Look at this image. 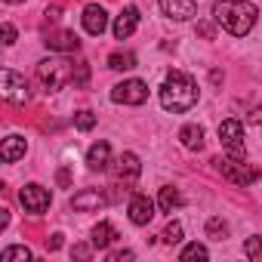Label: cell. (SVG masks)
I'll return each mask as SVG.
<instances>
[{
    "instance_id": "6da1fadb",
    "label": "cell",
    "mask_w": 262,
    "mask_h": 262,
    "mask_svg": "<svg viewBox=\"0 0 262 262\" xmlns=\"http://www.w3.org/2000/svg\"><path fill=\"white\" fill-rule=\"evenodd\" d=\"M256 16L259 13L250 0H219V4H213V22L234 37H244L256 25Z\"/></svg>"
},
{
    "instance_id": "7a4b0ae2",
    "label": "cell",
    "mask_w": 262,
    "mask_h": 262,
    "mask_svg": "<svg viewBox=\"0 0 262 262\" xmlns=\"http://www.w3.org/2000/svg\"><path fill=\"white\" fill-rule=\"evenodd\" d=\"M161 105L167 111H188L198 105V83L185 71H170L161 83Z\"/></svg>"
},
{
    "instance_id": "3957f363",
    "label": "cell",
    "mask_w": 262,
    "mask_h": 262,
    "mask_svg": "<svg viewBox=\"0 0 262 262\" xmlns=\"http://www.w3.org/2000/svg\"><path fill=\"white\" fill-rule=\"evenodd\" d=\"M71 77H74V68H71V62H65V59H43V62L37 65V80H40V86H43L47 93L62 90Z\"/></svg>"
},
{
    "instance_id": "277c9868",
    "label": "cell",
    "mask_w": 262,
    "mask_h": 262,
    "mask_svg": "<svg viewBox=\"0 0 262 262\" xmlns=\"http://www.w3.org/2000/svg\"><path fill=\"white\" fill-rule=\"evenodd\" d=\"M216 164V170L228 179V182H234V185H253L256 179H259V170L256 167H250L244 158H216L213 161Z\"/></svg>"
},
{
    "instance_id": "5b68a950",
    "label": "cell",
    "mask_w": 262,
    "mask_h": 262,
    "mask_svg": "<svg viewBox=\"0 0 262 262\" xmlns=\"http://www.w3.org/2000/svg\"><path fill=\"white\" fill-rule=\"evenodd\" d=\"M0 90H4V99L13 102V105H25L31 99V86L22 74H16L13 68H4L0 71Z\"/></svg>"
},
{
    "instance_id": "8992f818",
    "label": "cell",
    "mask_w": 262,
    "mask_h": 262,
    "mask_svg": "<svg viewBox=\"0 0 262 262\" xmlns=\"http://www.w3.org/2000/svg\"><path fill=\"white\" fill-rule=\"evenodd\" d=\"M111 99L114 102H120V105H142L145 99H148V83L145 80H123V83H117L114 90H111Z\"/></svg>"
},
{
    "instance_id": "52a82bcc",
    "label": "cell",
    "mask_w": 262,
    "mask_h": 262,
    "mask_svg": "<svg viewBox=\"0 0 262 262\" xmlns=\"http://www.w3.org/2000/svg\"><path fill=\"white\" fill-rule=\"evenodd\" d=\"M219 139L234 158H244V123L237 117H228L219 123Z\"/></svg>"
},
{
    "instance_id": "ba28073f",
    "label": "cell",
    "mask_w": 262,
    "mask_h": 262,
    "mask_svg": "<svg viewBox=\"0 0 262 262\" xmlns=\"http://www.w3.org/2000/svg\"><path fill=\"white\" fill-rule=\"evenodd\" d=\"M19 201H22V207H25L28 213L40 216V213H43V210L50 207V191H47L43 185L31 182V185H25V188L19 191Z\"/></svg>"
},
{
    "instance_id": "9c48e42d",
    "label": "cell",
    "mask_w": 262,
    "mask_h": 262,
    "mask_svg": "<svg viewBox=\"0 0 262 262\" xmlns=\"http://www.w3.org/2000/svg\"><path fill=\"white\" fill-rule=\"evenodd\" d=\"M126 213H129V222L133 225H148L151 219H155V201L148 198V194H133L129 198V207H126Z\"/></svg>"
},
{
    "instance_id": "30bf717a",
    "label": "cell",
    "mask_w": 262,
    "mask_h": 262,
    "mask_svg": "<svg viewBox=\"0 0 262 262\" xmlns=\"http://www.w3.org/2000/svg\"><path fill=\"white\" fill-rule=\"evenodd\" d=\"M139 173H142V164H139V158H136L133 151H123V155L117 158V167H114V179H117V182L133 185V182L139 179Z\"/></svg>"
},
{
    "instance_id": "8fae6325",
    "label": "cell",
    "mask_w": 262,
    "mask_h": 262,
    "mask_svg": "<svg viewBox=\"0 0 262 262\" xmlns=\"http://www.w3.org/2000/svg\"><path fill=\"white\" fill-rule=\"evenodd\" d=\"M83 28H86V34L99 37V34L108 28V13H105V7H99V4L83 7Z\"/></svg>"
},
{
    "instance_id": "7c38bea8",
    "label": "cell",
    "mask_w": 262,
    "mask_h": 262,
    "mask_svg": "<svg viewBox=\"0 0 262 262\" xmlns=\"http://www.w3.org/2000/svg\"><path fill=\"white\" fill-rule=\"evenodd\" d=\"M158 4H161L164 16H170L176 22H185V19L198 16V4H194V0H158Z\"/></svg>"
},
{
    "instance_id": "4fadbf2b",
    "label": "cell",
    "mask_w": 262,
    "mask_h": 262,
    "mask_svg": "<svg viewBox=\"0 0 262 262\" xmlns=\"http://www.w3.org/2000/svg\"><path fill=\"white\" fill-rule=\"evenodd\" d=\"M136 28H139V10H136V7H126V10L114 19V37H117V40H126Z\"/></svg>"
},
{
    "instance_id": "5bb4252c",
    "label": "cell",
    "mask_w": 262,
    "mask_h": 262,
    "mask_svg": "<svg viewBox=\"0 0 262 262\" xmlns=\"http://www.w3.org/2000/svg\"><path fill=\"white\" fill-rule=\"evenodd\" d=\"M71 207H74L77 213H93V210H102V207H105V198H102V191L86 188V191H80V194L71 198Z\"/></svg>"
},
{
    "instance_id": "9a60e30c",
    "label": "cell",
    "mask_w": 262,
    "mask_h": 262,
    "mask_svg": "<svg viewBox=\"0 0 262 262\" xmlns=\"http://www.w3.org/2000/svg\"><path fill=\"white\" fill-rule=\"evenodd\" d=\"M47 47L56 53H74L80 47V40L74 31H53V34H47Z\"/></svg>"
},
{
    "instance_id": "2e32d148",
    "label": "cell",
    "mask_w": 262,
    "mask_h": 262,
    "mask_svg": "<svg viewBox=\"0 0 262 262\" xmlns=\"http://www.w3.org/2000/svg\"><path fill=\"white\" fill-rule=\"evenodd\" d=\"M25 151H28V142L22 136H10V139H4V145H0V161L13 164V161L25 158Z\"/></svg>"
},
{
    "instance_id": "e0dca14e",
    "label": "cell",
    "mask_w": 262,
    "mask_h": 262,
    "mask_svg": "<svg viewBox=\"0 0 262 262\" xmlns=\"http://www.w3.org/2000/svg\"><path fill=\"white\" fill-rule=\"evenodd\" d=\"M108 161H111V145H108V142H96V145H90V151H86V164H90V170H108Z\"/></svg>"
},
{
    "instance_id": "ac0fdd59",
    "label": "cell",
    "mask_w": 262,
    "mask_h": 262,
    "mask_svg": "<svg viewBox=\"0 0 262 262\" xmlns=\"http://www.w3.org/2000/svg\"><path fill=\"white\" fill-rule=\"evenodd\" d=\"M179 139H182V145H185L188 151H201V148H204V126L185 123V126L179 129Z\"/></svg>"
},
{
    "instance_id": "d6986e66",
    "label": "cell",
    "mask_w": 262,
    "mask_h": 262,
    "mask_svg": "<svg viewBox=\"0 0 262 262\" xmlns=\"http://www.w3.org/2000/svg\"><path fill=\"white\" fill-rule=\"evenodd\" d=\"M90 241H93L96 250H108V247L117 241V231H114L111 222H99V225L93 228V237H90Z\"/></svg>"
},
{
    "instance_id": "ffe728a7",
    "label": "cell",
    "mask_w": 262,
    "mask_h": 262,
    "mask_svg": "<svg viewBox=\"0 0 262 262\" xmlns=\"http://www.w3.org/2000/svg\"><path fill=\"white\" fill-rule=\"evenodd\" d=\"M158 204H161V210H164V213H173L176 207H182V194H179L173 185H164V188H161Z\"/></svg>"
},
{
    "instance_id": "44dd1931",
    "label": "cell",
    "mask_w": 262,
    "mask_h": 262,
    "mask_svg": "<svg viewBox=\"0 0 262 262\" xmlns=\"http://www.w3.org/2000/svg\"><path fill=\"white\" fill-rule=\"evenodd\" d=\"M108 68H114V71H129V68H136V56H133V53H111V56H108Z\"/></svg>"
},
{
    "instance_id": "7402d4cb",
    "label": "cell",
    "mask_w": 262,
    "mask_h": 262,
    "mask_svg": "<svg viewBox=\"0 0 262 262\" xmlns=\"http://www.w3.org/2000/svg\"><path fill=\"white\" fill-rule=\"evenodd\" d=\"M31 259V250L28 247H7L0 253V262H28Z\"/></svg>"
},
{
    "instance_id": "603a6c76",
    "label": "cell",
    "mask_w": 262,
    "mask_h": 262,
    "mask_svg": "<svg viewBox=\"0 0 262 262\" xmlns=\"http://www.w3.org/2000/svg\"><path fill=\"white\" fill-rule=\"evenodd\" d=\"M207 256H210V253H207V247H204V244H188V247L179 253V259H182V262H194V259H207Z\"/></svg>"
},
{
    "instance_id": "cb8c5ba5",
    "label": "cell",
    "mask_w": 262,
    "mask_h": 262,
    "mask_svg": "<svg viewBox=\"0 0 262 262\" xmlns=\"http://www.w3.org/2000/svg\"><path fill=\"white\" fill-rule=\"evenodd\" d=\"M244 253H247L250 259L262 262V234H256V237H247V244H244Z\"/></svg>"
},
{
    "instance_id": "d4e9b609",
    "label": "cell",
    "mask_w": 262,
    "mask_h": 262,
    "mask_svg": "<svg viewBox=\"0 0 262 262\" xmlns=\"http://www.w3.org/2000/svg\"><path fill=\"white\" fill-rule=\"evenodd\" d=\"M228 234V225L222 222V219H210L207 222V237H216V241H222Z\"/></svg>"
},
{
    "instance_id": "484cf974",
    "label": "cell",
    "mask_w": 262,
    "mask_h": 262,
    "mask_svg": "<svg viewBox=\"0 0 262 262\" xmlns=\"http://www.w3.org/2000/svg\"><path fill=\"white\" fill-rule=\"evenodd\" d=\"M74 123H77V129H83V133H86V129L96 126V114H93V111H77Z\"/></svg>"
},
{
    "instance_id": "4316f807",
    "label": "cell",
    "mask_w": 262,
    "mask_h": 262,
    "mask_svg": "<svg viewBox=\"0 0 262 262\" xmlns=\"http://www.w3.org/2000/svg\"><path fill=\"white\" fill-rule=\"evenodd\" d=\"M161 237H164L167 244H179V241H182V225H179V222H170Z\"/></svg>"
},
{
    "instance_id": "83f0119b",
    "label": "cell",
    "mask_w": 262,
    "mask_h": 262,
    "mask_svg": "<svg viewBox=\"0 0 262 262\" xmlns=\"http://www.w3.org/2000/svg\"><path fill=\"white\" fill-rule=\"evenodd\" d=\"M71 80H74L77 86H83V83L90 80V65H86V62H80V65L74 68V77H71Z\"/></svg>"
},
{
    "instance_id": "f1b7e54d",
    "label": "cell",
    "mask_w": 262,
    "mask_h": 262,
    "mask_svg": "<svg viewBox=\"0 0 262 262\" xmlns=\"http://www.w3.org/2000/svg\"><path fill=\"white\" fill-rule=\"evenodd\" d=\"M90 253H93V241H90V244H77V247L71 250L74 259H90Z\"/></svg>"
},
{
    "instance_id": "f546056e",
    "label": "cell",
    "mask_w": 262,
    "mask_h": 262,
    "mask_svg": "<svg viewBox=\"0 0 262 262\" xmlns=\"http://www.w3.org/2000/svg\"><path fill=\"white\" fill-rule=\"evenodd\" d=\"M129 259H133V250H117L108 256V262H129Z\"/></svg>"
},
{
    "instance_id": "4dcf8cb0",
    "label": "cell",
    "mask_w": 262,
    "mask_h": 262,
    "mask_svg": "<svg viewBox=\"0 0 262 262\" xmlns=\"http://www.w3.org/2000/svg\"><path fill=\"white\" fill-rule=\"evenodd\" d=\"M4 43H7V47H13V43H16V28H13L10 22L4 25Z\"/></svg>"
},
{
    "instance_id": "1f68e13d",
    "label": "cell",
    "mask_w": 262,
    "mask_h": 262,
    "mask_svg": "<svg viewBox=\"0 0 262 262\" xmlns=\"http://www.w3.org/2000/svg\"><path fill=\"white\" fill-rule=\"evenodd\" d=\"M47 247H50V250H59V247H62V234H53V237L47 241Z\"/></svg>"
},
{
    "instance_id": "d6a6232c",
    "label": "cell",
    "mask_w": 262,
    "mask_h": 262,
    "mask_svg": "<svg viewBox=\"0 0 262 262\" xmlns=\"http://www.w3.org/2000/svg\"><path fill=\"white\" fill-rule=\"evenodd\" d=\"M10 225V213L7 210H0V228H7Z\"/></svg>"
},
{
    "instance_id": "836d02e7",
    "label": "cell",
    "mask_w": 262,
    "mask_h": 262,
    "mask_svg": "<svg viewBox=\"0 0 262 262\" xmlns=\"http://www.w3.org/2000/svg\"><path fill=\"white\" fill-rule=\"evenodd\" d=\"M198 31H201L204 37H213V28H210V25H198Z\"/></svg>"
},
{
    "instance_id": "e575fe53",
    "label": "cell",
    "mask_w": 262,
    "mask_h": 262,
    "mask_svg": "<svg viewBox=\"0 0 262 262\" xmlns=\"http://www.w3.org/2000/svg\"><path fill=\"white\" fill-rule=\"evenodd\" d=\"M7 4H19V0H7Z\"/></svg>"
}]
</instances>
